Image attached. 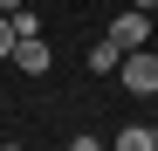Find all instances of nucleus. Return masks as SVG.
<instances>
[{
	"label": "nucleus",
	"mask_w": 158,
	"mask_h": 151,
	"mask_svg": "<svg viewBox=\"0 0 158 151\" xmlns=\"http://www.w3.org/2000/svg\"><path fill=\"white\" fill-rule=\"evenodd\" d=\"M117 69H124V89L131 96H158V55H151V41L144 48H124Z\"/></svg>",
	"instance_id": "nucleus-1"
},
{
	"label": "nucleus",
	"mask_w": 158,
	"mask_h": 151,
	"mask_svg": "<svg viewBox=\"0 0 158 151\" xmlns=\"http://www.w3.org/2000/svg\"><path fill=\"white\" fill-rule=\"evenodd\" d=\"M7 62H14L21 76H48V62H55V48H48L41 35H14V48H7Z\"/></svg>",
	"instance_id": "nucleus-2"
},
{
	"label": "nucleus",
	"mask_w": 158,
	"mask_h": 151,
	"mask_svg": "<svg viewBox=\"0 0 158 151\" xmlns=\"http://www.w3.org/2000/svg\"><path fill=\"white\" fill-rule=\"evenodd\" d=\"M110 41H117V48H144V41H151V21H144V7H124V14L110 21Z\"/></svg>",
	"instance_id": "nucleus-3"
},
{
	"label": "nucleus",
	"mask_w": 158,
	"mask_h": 151,
	"mask_svg": "<svg viewBox=\"0 0 158 151\" xmlns=\"http://www.w3.org/2000/svg\"><path fill=\"white\" fill-rule=\"evenodd\" d=\"M110 144H117V151H151V144H158V131H151V124H124Z\"/></svg>",
	"instance_id": "nucleus-4"
},
{
	"label": "nucleus",
	"mask_w": 158,
	"mask_h": 151,
	"mask_svg": "<svg viewBox=\"0 0 158 151\" xmlns=\"http://www.w3.org/2000/svg\"><path fill=\"white\" fill-rule=\"evenodd\" d=\"M117 62H124V48H117L110 35H103V41L89 48V69H96V76H117Z\"/></svg>",
	"instance_id": "nucleus-5"
},
{
	"label": "nucleus",
	"mask_w": 158,
	"mask_h": 151,
	"mask_svg": "<svg viewBox=\"0 0 158 151\" xmlns=\"http://www.w3.org/2000/svg\"><path fill=\"white\" fill-rule=\"evenodd\" d=\"M7 48H14V14H0V62H7Z\"/></svg>",
	"instance_id": "nucleus-6"
},
{
	"label": "nucleus",
	"mask_w": 158,
	"mask_h": 151,
	"mask_svg": "<svg viewBox=\"0 0 158 151\" xmlns=\"http://www.w3.org/2000/svg\"><path fill=\"white\" fill-rule=\"evenodd\" d=\"M14 7H21V0H0V14H14Z\"/></svg>",
	"instance_id": "nucleus-7"
},
{
	"label": "nucleus",
	"mask_w": 158,
	"mask_h": 151,
	"mask_svg": "<svg viewBox=\"0 0 158 151\" xmlns=\"http://www.w3.org/2000/svg\"><path fill=\"white\" fill-rule=\"evenodd\" d=\"M131 7H144V14H151V7H158V0H131Z\"/></svg>",
	"instance_id": "nucleus-8"
},
{
	"label": "nucleus",
	"mask_w": 158,
	"mask_h": 151,
	"mask_svg": "<svg viewBox=\"0 0 158 151\" xmlns=\"http://www.w3.org/2000/svg\"><path fill=\"white\" fill-rule=\"evenodd\" d=\"M151 55H158V35H151Z\"/></svg>",
	"instance_id": "nucleus-9"
}]
</instances>
